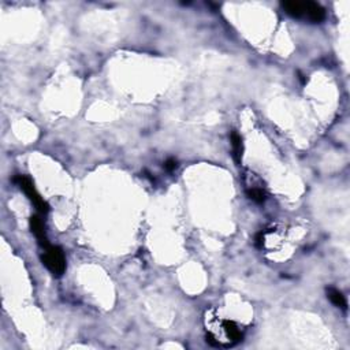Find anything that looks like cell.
Wrapping results in <instances>:
<instances>
[{
	"label": "cell",
	"instance_id": "1",
	"mask_svg": "<svg viewBox=\"0 0 350 350\" xmlns=\"http://www.w3.org/2000/svg\"><path fill=\"white\" fill-rule=\"evenodd\" d=\"M43 255H41V261L44 264L47 269L51 272L54 276H62L66 271V259L64 253L59 246H47L43 249Z\"/></svg>",
	"mask_w": 350,
	"mask_h": 350
},
{
	"label": "cell",
	"instance_id": "2",
	"mask_svg": "<svg viewBox=\"0 0 350 350\" xmlns=\"http://www.w3.org/2000/svg\"><path fill=\"white\" fill-rule=\"evenodd\" d=\"M14 182L21 188V190H24V193H25L27 198L34 204V207L37 208L40 214L47 215V214L50 212V205L45 203L44 200L41 198V196L38 194V191L36 190V188H34V185H33L32 179L29 178V177H26V175H17V177L14 178Z\"/></svg>",
	"mask_w": 350,
	"mask_h": 350
},
{
	"label": "cell",
	"instance_id": "3",
	"mask_svg": "<svg viewBox=\"0 0 350 350\" xmlns=\"http://www.w3.org/2000/svg\"><path fill=\"white\" fill-rule=\"evenodd\" d=\"M222 330L226 335V346L233 348L242 341V332L233 320H223Z\"/></svg>",
	"mask_w": 350,
	"mask_h": 350
},
{
	"label": "cell",
	"instance_id": "4",
	"mask_svg": "<svg viewBox=\"0 0 350 350\" xmlns=\"http://www.w3.org/2000/svg\"><path fill=\"white\" fill-rule=\"evenodd\" d=\"M29 224H30V230L32 233L34 234V237L37 238L38 243L41 245V248L44 249L47 246H50L51 243L48 241V237H47V231H45V224L44 220L41 219L37 215H33L29 220Z\"/></svg>",
	"mask_w": 350,
	"mask_h": 350
},
{
	"label": "cell",
	"instance_id": "5",
	"mask_svg": "<svg viewBox=\"0 0 350 350\" xmlns=\"http://www.w3.org/2000/svg\"><path fill=\"white\" fill-rule=\"evenodd\" d=\"M304 17H306L313 24H320L322 21H324L325 11L324 8L318 3L306 1L304 3Z\"/></svg>",
	"mask_w": 350,
	"mask_h": 350
},
{
	"label": "cell",
	"instance_id": "6",
	"mask_svg": "<svg viewBox=\"0 0 350 350\" xmlns=\"http://www.w3.org/2000/svg\"><path fill=\"white\" fill-rule=\"evenodd\" d=\"M282 8L285 13L293 18H302L304 17V3L299 1H285L282 3Z\"/></svg>",
	"mask_w": 350,
	"mask_h": 350
},
{
	"label": "cell",
	"instance_id": "7",
	"mask_svg": "<svg viewBox=\"0 0 350 350\" xmlns=\"http://www.w3.org/2000/svg\"><path fill=\"white\" fill-rule=\"evenodd\" d=\"M327 297H328V299L331 301V304L334 306L341 308V309H344V311L348 309V302H346L345 296L341 293L339 290H337V289L328 287V289H327Z\"/></svg>",
	"mask_w": 350,
	"mask_h": 350
},
{
	"label": "cell",
	"instance_id": "8",
	"mask_svg": "<svg viewBox=\"0 0 350 350\" xmlns=\"http://www.w3.org/2000/svg\"><path fill=\"white\" fill-rule=\"evenodd\" d=\"M231 147H233V156L236 162L240 164L242 162V152H243V145H242V138L237 132H231Z\"/></svg>",
	"mask_w": 350,
	"mask_h": 350
},
{
	"label": "cell",
	"instance_id": "9",
	"mask_svg": "<svg viewBox=\"0 0 350 350\" xmlns=\"http://www.w3.org/2000/svg\"><path fill=\"white\" fill-rule=\"evenodd\" d=\"M246 194H248V197L250 198V200H253L255 203H264L266 201V191L263 190L261 188H256V186H252V188H249L248 190H246Z\"/></svg>",
	"mask_w": 350,
	"mask_h": 350
},
{
	"label": "cell",
	"instance_id": "10",
	"mask_svg": "<svg viewBox=\"0 0 350 350\" xmlns=\"http://www.w3.org/2000/svg\"><path fill=\"white\" fill-rule=\"evenodd\" d=\"M177 167H178V163H177V160L174 159H168L164 162V170H167V171H174V170H177Z\"/></svg>",
	"mask_w": 350,
	"mask_h": 350
},
{
	"label": "cell",
	"instance_id": "11",
	"mask_svg": "<svg viewBox=\"0 0 350 350\" xmlns=\"http://www.w3.org/2000/svg\"><path fill=\"white\" fill-rule=\"evenodd\" d=\"M264 240H266V236H264L263 233L257 234V237H256V245H257V248H263V245H264Z\"/></svg>",
	"mask_w": 350,
	"mask_h": 350
}]
</instances>
